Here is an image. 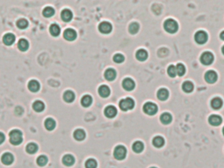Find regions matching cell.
Segmentation results:
<instances>
[{
  "instance_id": "19",
  "label": "cell",
  "mask_w": 224,
  "mask_h": 168,
  "mask_svg": "<svg viewBox=\"0 0 224 168\" xmlns=\"http://www.w3.org/2000/svg\"><path fill=\"white\" fill-rule=\"evenodd\" d=\"M62 163L66 166H72L75 163V158L71 154H66L62 158Z\"/></svg>"
},
{
  "instance_id": "45",
  "label": "cell",
  "mask_w": 224,
  "mask_h": 168,
  "mask_svg": "<svg viewBox=\"0 0 224 168\" xmlns=\"http://www.w3.org/2000/svg\"><path fill=\"white\" fill-rule=\"evenodd\" d=\"M220 38L222 40H224V31H223V32L220 34Z\"/></svg>"
},
{
  "instance_id": "13",
  "label": "cell",
  "mask_w": 224,
  "mask_h": 168,
  "mask_svg": "<svg viewBox=\"0 0 224 168\" xmlns=\"http://www.w3.org/2000/svg\"><path fill=\"white\" fill-rule=\"evenodd\" d=\"M14 161V156L10 152H5L2 156V162L5 165H11Z\"/></svg>"
},
{
  "instance_id": "41",
  "label": "cell",
  "mask_w": 224,
  "mask_h": 168,
  "mask_svg": "<svg viewBox=\"0 0 224 168\" xmlns=\"http://www.w3.org/2000/svg\"><path fill=\"white\" fill-rule=\"evenodd\" d=\"M176 73L179 76H182L184 75V74L185 72V68L183 64L182 63L177 64L176 66Z\"/></svg>"
},
{
  "instance_id": "6",
  "label": "cell",
  "mask_w": 224,
  "mask_h": 168,
  "mask_svg": "<svg viewBox=\"0 0 224 168\" xmlns=\"http://www.w3.org/2000/svg\"><path fill=\"white\" fill-rule=\"evenodd\" d=\"M195 40L199 44H204L208 40V34L204 31H198L195 34Z\"/></svg>"
},
{
  "instance_id": "32",
  "label": "cell",
  "mask_w": 224,
  "mask_h": 168,
  "mask_svg": "<svg viewBox=\"0 0 224 168\" xmlns=\"http://www.w3.org/2000/svg\"><path fill=\"white\" fill-rule=\"evenodd\" d=\"M45 127L48 131H52L56 127V122L53 118H49L45 121Z\"/></svg>"
},
{
  "instance_id": "4",
  "label": "cell",
  "mask_w": 224,
  "mask_h": 168,
  "mask_svg": "<svg viewBox=\"0 0 224 168\" xmlns=\"http://www.w3.org/2000/svg\"><path fill=\"white\" fill-rule=\"evenodd\" d=\"M126 149L123 145H118L113 151V156L116 160H122L126 158Z\"/></svg>"
},
{
  "instance_id": "40",
  "label": "cell",
  "mask_w": 224,
  "mask_h": 168,
  "mask_svg": "<svg viewBox=\"0 0 224 168\" xmlns=\"http://www.w3.org/2000/svg\"><path fill=\"white\" fill-rule=\"evenodd\" d=\"M17 26L20 29H25L28 26V22L27 20L24 19V18H21V19H19L17 22Z\"/></svg>"
},
{
  "instance_id": "48",
  "label": "cell",
  "mask_w": 224,
  "mask_h": 168,
  "mask_svg": "<svg viewBox=\"0 0 224 168\" xmlns=\"http://www.w3.org/2000/svg\"><path fill=\"white\" fill-rule=\"evenodd\" d=\"M150 168H157V167H150Z\"/></svg>"
},
{
  "instance_id": "12",
  "label": "cell",
  "mask_w": 224,
  "mask_h": 168,
  "mask_svg": "<svg viewBox=\"0 0 224 168\" xmlns=\"http://www.w3.org/2000/svg\"><path fill=\"white\" fill-rule=\"evenodd\" d=\"M204 78H205L207 82L209 84H214L216 82L217 79V75L216 72L214 70H209L205 74Z\"/></svg>"
},
{
  "instance_id": "1",
  "label": "cell",
  "mask_w": 224,
  "mask_h": 168,
  "mask_svg": "<svg viewBox=\"0 0 224 168\" xmlns=\"http://www.w3.org/2000/svg\"><path fill=\"white\" fill-rule=\"evenodd\" d=\"M9 141L12 145H18L22 143V133L20 130L13 129L9 133Z\"/></svg>"
},
{
  "instance_id": "36",
  "label": "cell",
  "mask_w": 224,
  "mask_h": 168,
  "mask_svg": "<svg viewBox=\"0 0 224 168\" xmlns=\"http://www.w3.org/2000/svg\"><path fill=\"white\" fill-rule=\"evenodd\" d=\"M55 14V9L51 7H47L43 11V15L45 17H51Z\"/></svg>"
},
{
  "instance_id": "3",
  "label": "cell",
  "mask_w": 224,
  "mask_h": 168,
  "mask_svg": "<svg viewBox=\"0 0 224 168\" xmlns=\"http://www.w3.org/2000/svg\"><path fill=\"white\" fill-rule=\"evenodd\" d=\"M119 108L123 110L127 111L131 110L134 107V101L133 99L131 97H127L126 98H123L119 101Z\"/></svg>"
},
{
  "instance_id": "42",
  "label": "cell",
  "mask_w": 224,
  "mask_h": 168,
  "mask_svg": "<svg viewBox=\"0 0 224 168\" xmlns=\"http://www.w3.org/2000/svg\"><path fill=\"white\" fill-rule=\"evenodd\" d=\"M167 73H168L169 76H170L172 78H174L177 74L176 66H174V65L169 66L168 67V69H167Z\"/></svg>"
},
{
  "instance_id": "5",
  "label": "cell",
  "mask_w": 224,
  "mask_h": 168,
  "mask_svg": "<svg viewBox=\"0 0 224 168\" xmlns=\"http://www.w3.org/2000/svg\"><path fill=\"white\" fill-rule=\"evenodd\" d=\"M143 110L146 114L152 116L155 114L157 113L158 107L155 103L151 102H147L144 105Z\"/></svg>"
},
{
  "instance_id": "29",
  "label": "cell",
  "mask_w": 224,
  "mask_h": 168,
  "mask_svg": "<svg viewBox=\"0 0 224 168\" xmlns=\"http://www.w3.org/2000/svg\"><path fill=\"white\" fill-rule=\"evenodd\" d=\"M49 32L53 36L56 37L60 34V28L57 24H52L49 28Z\"/></svg>"
},
{
  "instance_id": "2",
  "label": "cell",
  "mask_w": 224,
  "mask_h": 168,
  "mask_svg": "<svg viewBox=\"0 0 224 168\" xmlns=\"http://www.w3.org/2000/svg\"><path fill=\"white\" fill-rule=\"evenodd\" d=\"M164 28L166 32L174 34L177 32L178 29V24L176 21L172 18H169V19L166 20L164 22Z\"/></svg>"
},
{
  "instance_id": "20",
  "label": "cell",
  "mask_w": 224,
  "mask_h": 168,
  "mask_svg": "<svg viewBox=\"0 0 224 168\" xmlns=\"http://www.w3.org/2000/svg\"><path fill=\"white\" fill-rule=\"evenodd\" d=\"M116 75H117L116 71L113 68H107L104 73V77L108 81H113L116 78Z\"/></svg>"
},
{
  "instance_id": "46",
  "label": "cell",
  "mask_w": 224,
  "mask_h": 168,
  "mask_svg": "<svg viewBox=\"0 0 224 168\" xmlns=\"http://www.w3.org/2000/svg\"><path fill=\"white\" fill-rule=\"evenodd\" d=\"M222 51L223 54L224 55V46H223V47H222Z\"/></svg>"
},
{
  "instance_id": "43",
  "label": "cell",
  "mask_w": 224,
  "mask_h": 168,
  "mask_svg": "<svg viewBox=\"0 0 224 168\" xmlns=\"http://www.w3.org/2000/svg\"><path fill=\"white\" fill-rule=\"evenodd\" d=\"M113 61L115 62V63H123V62L124 61L125 57H124V56H123L122 54L117 53V54H116V55H115L113 56Z\"/></svg>"
},
{
  "instance_id": "24",
  "label": "cell",
  "mask_w": 224,
  "mask_h": 168,
  "mask_svg": "<svg viewBox=\"0 0 224 168\" xmlns=\"http://www.w3.org/2000/svg\"><path fill=\"white\" fill-rule=\"evenodd\" d=\"M75 97V93L71 90L66 91L64 92V95H63L64 100L67 103H72L74 101Z\"/></svg>"
},
{
  "instance_id": "35",
  "label": "cell",
  "mask_w": 224,
  "mask_h": 168,
  "mask_svg": "<svg viewBox=\"0 0 224 168\" xmlns=\"http://www.w3.org/2000/svg\"><path fill=\"white\" fill-rule=\"evenodd\" d=\"M33 108L37 113H41L45 109V104L41 101H36L33 103Z\"/></svg>"
},
{
  "instance_id": "31",
  "label": "cell",
  "mask_w": 224,
  "mask_h": 168,
  "mask_svg": "<svg viewBox=\"0 0 224 168\" xmlns=\"http://www.w3.org/2000/svg\"><path fill=\"white\" fill-rule=\"evenodd\" d=\"M18 47L21 51H27L29 47V43L25 39H21L18 42Z\"/></svg>"
},
{
  "instance_id": "16",
  "label": "cell",
  "mask_w": 224,
  "mask_h": 168,
  "mask_svg": "<svg viewBox=\"0 0 224 168\" xmlns=\"http://www.w3.org/2000/svg\"><path fill=\"white\" fill-rule=\"evenodd\" d=\"M208 122L211 126H217L222 123V119L220 116L211 115L208 118Z\"/></svg>"
},
{
  "instance_id": "8",
  "label": "cell",
  "mask_w": 224,
  "mask_h": 168,
  "mask_svg": "<svg viewBox=\"0 0 224 168\" xmlns=\"http://www.w3.org/2000/svg\"><path fill=\"white\" fill-rule=\"evenodd\" d=\"M98 30L102 34H110L112 30V25L111 23L107 21H104L100 23L98 26Z\"/></svg>"
},
{
  "instance_id": "18",
  "label": "cell",
  "mask_w": 224,
  "mask_h": 168,
  "mask_svg": "<svg viewBox=\"0 0 224 168\" xmlns=\"http://www.w3.org/2000/svg\"><path fill=\"white\" fill-rule=\"evenodd\" d=\"M98 94L100 97L106 98L110 94V89L108 86L106 85H102L98 88Z\"/></svg>"
},
{
  "instance_id": "28",
  "label": "cell",
  "mask_w": 224,
  "mask_h": 168,
  "mask_svg": "<svg viewBox=\"0 0 224 168\" xmlns=\"http://www.w3.org/2000/svg\"><path fill=\"white\" fill-rule=\"evenodd\" d=\"M132 151L136 153L142 152L144 148V145L141 141H136L133 143L132 146Z\"/></svg>"
},
{
  "instance_id": "38",
  "label": "cell",
  "mask_w": 224,
  "mask_h": 168,
  "mask_svg": "<svg viewBox=\"0 0 224 168\" xmlns=\"http://www.w3.org/2000/svg\"><path fill=\"white\" fill-rule=\"evenodd\" d=\"M139 28H140L139 24L137 22H132L129 25V31L131 34H135L138 32Z\"/></svg>"
},
{
  "instance_id": "22",
  "label": "cell",
  "mask_w": 224,
  "mask_h": 168,
  "mask_svg": "<svg viewBox=\"0 0 224 168\" xmlns=\"http://www.w3.org/2000/svg\"><path fill=\"white\" fill-rule=\"evenodd\" d=\"M157 98L161 101H165L169 96V91L165 88H161L157 91Z\"/></svg>"
},
{
  "instance_id": "37",
  "label": "cell",
  "mask_w": 224,
  "mask_h": 168,
  "mask_svg": "<svg viewBox=\"0 0 224 168\" xmlns=\"http://www.w3.org/2000/svg\"><path fill=\"white\" fill-rule=\"evenodd\" d=\"M48 162V158L45 155H41L37 159V164L41 167L45 166Z\"/></svg>"
},
{
  "instance_id": "34",
  "label": "cell",
  "mask_w": 224,
  "mask_h": 168,
  "mask_svg": "<svg viewBox=\"0 0 224 168\" xmlns=\"http://www.w3.org/2000/svg\"><path fill=\"white\" fill-rule=\"evenodd\" d=\"M38 150V146L34 142H30L29 144L27 145L26 147V151L30 154H35Z\"/></svg>"
},
{
  "instance_id": "39",
  "label": "cell",
  "mask_w": 224,
  "mask_h": 168,
  "mask_svg": "<svg viewBox=\"0 0 224 168\" xmlns=\"http://www.w3.org/2000/svg\"><path fill=\"white\" fill-rule=\"evenodd\" d=\"M97 161L93 158H89L85 161V167L86 168H97Z\"/></svg>"
},
{
  "instance_id": "14",
  "label": "cell",
  "mask_w": 224,
  "mask_h": 168,
  "mask_svg": "<svg viewBox=\"0 0 224 168\" xmlns=\"http://www.w3.org/2000/svg\"><path fill=\"white\" fill-rule=\"evenodd\" d=\"M16 38L13 34L7 33L6 34L3 38V41L6 46H11L15 41Z\"/></svg>"
},
{
  "instance_id": "30",
  "label": "cell",
  "mask_w": 224,
  "mask_h": 168,
  "mask_svg": "<svg viewBox=\"0 0 224 168\" xmlns=\"http://www.w3.org/2000/svg\"><path fill=\"white\" fill-rule=\"evenodd\" d=\"M172 120V117L171 114L169 113H163L161 116H160V120H161V123L164 124V125H167L169 124Z\"/></svg>"
},
{
  "instance_id": "17",
  "label": "cell",
  "mask_w": 224,
  "mask_h": 168,
  "mask_svg": "<svg viewBox=\"0 0 224 168\" xmlns=\"http://www.w3.org/2000/svg\"><path fill=\"white\" fill-rule=\"evenodd\" d=\"M74 137L75 140L78 141H81L84 140L86 137V133L85 131L82 129H78L74 131Z\"/></svg>"
},
{
  "instance_id": "27",
  "label": "cell",
  "mask_w": 224,
  "mask_h": 168,
  "mask_svg": "<svg viewBox=\"0 0 224 168\" xmlns=\"http://www.w3.org/2000/svg\"><path fill=\"white\" fill-rule=\"evenodd\" d=\"M93 103V98L89 95H85L83 96L81 99V103L83 107H90Z\"/></svg>"
},
{
  "instance_id": "15",
  "label": "cell",
  "mask_w": 224,
  "mask_h": 168,
  "mask_svg": "<svg viewBox=\"0 0 224 168\" xmlns=\"http://www.w3.org/2000/svg\"><path fill=\"white\" fill-rule=\"evenodd\" d=\"M61 18L63 21L64 22H69L73 18V13L69 9H65L62 10L61 12Z\"/></svg>"
},
{
  "instance_id": "7",
  "label": "cell",
  "mask_w": 224,
  "mask_h": 168,
  "mask_svg": "<svg viewBox=\"0 0 224 168\" xmlns=\"http://www.w3.org/2000/svg\"><path fill=\"white\" fill-rule=\"evenodd\" d=\"M200 60L202 64L204 65H210L212 63L214 60V55L212 53L206 51L201 55Z\"/></svg>"
},
{
  "instance_id": "44",
  "label": "cell",
  "mask_w": 224,
  "mask_h": 168,
  "mask_svg": "<svg viewBox=\"0 0 224 168\" xmlns=\"http://www.w3.org/2000/svg\"><path fill=\"white\" fill-rule=\"evenodd\" d=\"M5 139V135L3 133L0 132V145L2 144V143L4 142Z\"/></svg>"
},
{
  "instance_id": "23",
  "label": "cell",
  "mask_w": 224,
  "mask_h": 168,
  "mask_svg": "<svg viewBox=\"0 0 224 168\" xmlns=\"http://www.w3.org/2000/svg\"><path fill=\"white\" fill-rule=\"evenodd\" d=\"M148 52L144 49H140L136 53V58L140 61H144L148 58Z\"/></svg>"
},
{
  "instance_id": "25",
  "label": "cell",
  "mask_w": 224,
  "mask_h": 168,
  "mask_svg": "<svg viewBox=\"0 0 224 168\" xmlns=\"http://www.w3.org/2000/svg\"><path fill=\"white\" fill-rule=\"evenodd\" d=\"M211 107L214 110H218L222 108L223 105V101L222 99L219 97H215L212 98V100L211 101L210 103Z\"/></svg>"
},
{
  "instance_id": "33",
  "label": "cell",
  "mask_w": 224,
  "mask_h": 168,
  "mask_svg": "<svg viewBox=\"0 0 224 168\" xmlns=\"http://www.w3.org/2000/svg\"><path fill=\"white\" fill-rule=\"evenodd\" d=\"M194 89V85L190 81H185L182 84V89L185 93H191Z\"/></svg>"
},
{
  "instance_id": "21",
  "label": "cell",
  "mask_w": 224,
  "mask_h": 168,
  "mask_svg": "<svg viewBox=\"0 0 224 168\" xmlns=\"http://www.w3.org/2000/svg\"><path fill=\"white\" fill-rule=\"evenodd\" d=\"M28 89L31 92H37L40 89V84L37 80L32 79L28 83Z\"/></svg>"
},
{
  "instance_id": "9",
  "label": "cell",
  "mask_w": 224,
  "mask_h": 168,
  "mask_svg": "<svg viewBox=\"0 0 224 168\" xmlns=\"http://www.w3.org/2000/svg\"><path fill=\"white\" fill-rule=\"evenodd\" d=\"M64 38L68 41H74L77 38L75 30L72 28H67L64 32Z\"/></svg>"
},
{
  "instance_id": "47",
  "label": "cell",
  "mask_w": 224,
  "mask_h": 168,
  "mask_svg": "<svg viewBox=\"0 0 224 168\" xmlns=\"http://www.w3.org/2000/svg\"><path fill=\"white\" fill-rule=\"evenodd\" d=\"M222 132H223V135H224V127H223V128Z\"/></svg>"
},
{
  "instance_id": "10",
  "label": "cell",
  "mask_w": 224,
  "mask_h": 168,
  "mask_svg": "<svg viewBox=\"0 0 224 168\" xmlns=\"http://www.w3.org/2000/svg\"><path fill=\"white\" fill-rule=\"evenodd\" d=\"M117 114V108L112 105H109L104 110V114L108 118H113Z\"/></svg>"
},
{
  "instance_id": "11",
  "label": "cell",
  "mask_w": 224,
  "mask_h": 168,
  "mask_svg": "<svg viewBox=\"0 0 224 168\" xmlns=\"http://www.w3.org/2000/svg\"><path fill=\"white\" fill-rule=\"evenodd\" d=\"M123 88L126 91H132L135 88V83L131 78H126L123 79L122 82Z\"/></svg>"
},
{
  "instance_id": "26",
  "label": "cell",
  "mask_w": 224,
  "mask_h": 168,
  "mask_svg": "<svg viewBox=\"0 0 224 168\" xmlns=\"http://www.w3.org/2000/svg\"><path fill=\"white\" fill-rule=\"evenodd\" d=\"M153 145L156 148H161L164 145V139L161 136H156L153 139Z\"/></svg>"
}]
</instances>
